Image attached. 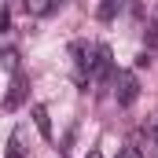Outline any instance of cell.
<instances>
[{
  "instance_id": "52a82bcc",
  "label": "cell",
  "mask_w": 158,
  "mask_h": 158,
  "mask_svg": "<svg viewBox=\"0 0 158 158\" xmlns=\"http://www.w3.org/2000/svg\"><path fill=\"white\" fill-rule=\"evenodd\" d=\"M147 140H151V143L158 147V114H155L151 121H147Z\"/></svg>"
},
{
  "instance_id": "6da1fadb",
  "label": "cell",
  "mask_w": 158,
  "mask_h": 158,
  "mask_svg": "<svg viewBox=\"0 0 158 158\" xmlns=\"http://www.w3.org/2000/svg\"><path fill=\"white\" fill-rule=\"evenodd\" d=\"M114 96H118L121 107H129V103H136V96H140V85L132 74H118V88H114Z\"/></svg>"
},
{
  "instance_id": "30bf717a",
  "label": "cell",
  "mask_w": 158,
  "mask_h": 158,
  "mask_svg": "<svg viewBox=\"0 0 158 158\" xmlns=\"http://www.w3.org/2000/svg\"><path fill=\"white\" fill-rule=\"evenodd\" d=\"M85 158H103V151H88V155H85Z\"/></svg>"
},
{
  "instance_id": "5b68a950",
  "label": "cell",
  "mask_w": 158,
  "mask_h": 158,
  "mask_svg": "<svg viewBox=\"0 0 158 158\" xmlns=\"http://www.w3.org/2000/svg\"><path fill=\"white\" fill-rule=\"evenodd\" d=\"M26 155V147H22V129H15L11 132V143H7V158H22Z\"/></svg>"
},
{
  "instance_id": "9c48e42d",
  "label": "cell",
  "mask_w": 158,
  "mask_h": 158,
  "mask_svg": "<svg viewBox=\"0 0 158 158\" xmlns=\"http://www.w3.org/2000/svg\"><path fill=\"white\" fill-rule=\"evenodd\" d=\"M147 37H151V44H155V48H158V19H155V22H151V33H147Z\"/></svg>"
},
{
  "instance_id": "ba28073f",
  "label": "cell",
  "mask_w": 158,
  "mask_h": 158,
  "mask_svg": "<svg viewBox=\"0 0 158 158\" xmlns=\"http://www.w3.org/2000/svg\"><path fill=\"white\" fill-rule=\"evenodd\" d=\"M118 158H143V155H140V147H121Z\"/></svg>"
},
{
  "instance_id": "277c9868",
  "label": "cell",
  "mask_w": 158,
  "mask_h": 158,
  "mask_svg": "<svg viewBox=\"0 0 158 158\" xmlns=\"http://www.w3.org/2000/svg\"><path fill=\"white\" fill-rule=\"evenodd\" d=\"M33 125L40 129V136H44V140L52 136V121H48V110H44V107H33Z\"/></svg>"
},
{
  "instance_id": "8992f818",
  "label": "cell",
  "mask_w": 158,
  "mask_h": 158,
  "mask_svg": "<svg viewBox=\"0 0 158 158\" xmlns=\"http://www.w3.org/2000/svg\"><path fill=\"white\" fill-rule=\"evenodd\" d=\"M121 7V0H103V7H99V19H114V11Z\"/></svg>"
},
{
  "instance_id": "7a4b0ae2",
  "label": "cell",
  "mask_w": 158,
  "mask_h": 158,
  "mask_svg": "<svg viewBox=\"0 0 158 158\" xmlns=\"http://www.w3.org/2000/svg\"><path fill=\"white\" fill-rule=\"evenodd\" d=\"M96 81H107V74H110V48H96V59H92V70H88Z\"/></svg>"
},
{
  "instance_id": "3957f363",
  "label": "cell",
  "mask_w": 158,
  "mask_h": 158,
  "mask_svg": "<svg viewBox=\"0 0 158 158\" xmlns=\"http://www.w3.org/2000/svg\"><path fill=\"white\" fill-rule=\"evenodd\" d=\"M22 96H26V77H22V74H15L11 92H7V99H4V107H7V110H15V107L22 103Z\"/></svg>"
}]
</instances>
